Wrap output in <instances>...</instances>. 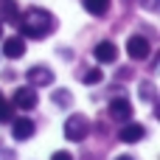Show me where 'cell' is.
I'll list each match as a JSON object with an SVG mask.
<instances>
[{"instance_id":"obj_21","label":"cell","mask_w":160,"mask_h":160,"mask_svg":"<svg viewBox=\"0 0 160 160\" xmlns=\"http://www.w3.org/2000/svg\"><path fill=\"white\" fill-rule=\"evenodd\" d=\"M0 98H3V93H0Z\"/></svg>"},{"instance_id":"obj_3","label":"cell","mask_w":160,"mask_h":160,"mask_svg":"<svg viewBox=\"0 0 160 160\" xmlns=\"http://www.w3.org/2000/svg\"><path fill=\"white\" fill-rule=\"evenodd\" d=\"M25 79H28L31 87H48V84H53V70L45 68V65H37L25 73Z\"/></svg>"},{"instance_id":"obj_15","label":"cell","mask_w":160,"mask_h":160,"mask_svg":"<svg viewBox=\"0 0 160 160\" xmlns=\"http://www.w3.org/2000/svg\"><path fill=\"white\" fill-rule=\"evenodd\" d=\"M53 101H56L59 107H70V104H73V98H70L68 90H56V93H53Z\"/></svg>"},{"instance_id":"obj_7","label":"cell","mask_w":160,"mask_h":160,"mask_svg":"<svg viewBox=\"0 0 160 160\" xmlns=\"http://www.w3.org/2000/svg\"><path fill=\"white\" fill-rule=\"evenodd\" d=\"M22 53H25V39H22V37H6V39H3V56L20 59Z\"/></svg>"},{"instance_id":"obj_14","label":"cell","mask_w":160,"mask_h":160,"mask_svg":"<svg viewBox=\"0 0 160 160\" xmlns=\"http://www.w3.org/2000/svg\"><path fill=\"white\" fill-rule=\"evenodd\" d=\"M101 79H104V73H101L98 68H93V70H87V73L82 76V82H84V84H98Z\"/></svg>"},{"instance_id":"obj_5","label":"cell","mask_w":160,"mask_h":160,"mask_svg":"<svg viewBox=\"0 0 160 160\" xmlns=\"http://www.w3.org/2000/svg\"><path fill=\"white\" fill-rule=\"evenodd\" d=\"M14 107L17 110H34L37 107V90L34 87H20L14 93Z\"/></svg>"},{"instance_id":"obj_12","label":"cell","mask_w":160,"mask_h":160,"mask_svg":"<svg viewBox=\"0 0 160 160\" xmlns=\"http://www.w3.org/2000/svg\"><path fill=\"white\" fill-rule=\"evenodd\" d=\"M82 3H84V8H87L90 14H96V17H101V14L110 11V0H82Z\"/></svg>"},{"instance_id":"obj_1","label":"cell","mask_w":160,"mask_h":160,"mask_svg":"<svg viewBox=\"0 0 160 160\" xmlns=\"http://www.w3.org/2000/svg\"><path fill=\"white\" fill-rule=\"evenodd\" d=\"M17 25L25 39H42L56 28V20H53V14H48L42 8H28L22 14V20H17Z\"/></svg>"},{"instance_id":"obj_4","label":"cell","mask_w":160,"mask_h":160,"mask_svg":"<svg viewBox=\"0 0 160 160\" xmlns=\"http://www.w3.org/2000/svg\"><path fill=\"white\" fill-rule=\"evenodd\" d=\"M11 124V135H14V141H28L31 135H34V121L31 118H11L8 121Z\"/></svg>"},{"instance_id":"obj_9","label":"cell","mask_w":160,"mask_h":160,"mask_svg":"<svg viewBox=\"0 0 160 160\" xmlns=\"http://www.w3.org/2000/svg\"><path fill=\"white\" fill-rule=\"evenodd\" d=\"M96 59H98L101 65H112V62L118 59L115 42H98V45H96Z\"/></svg>"},{"instance_id":"obj_2","label":"cell","mask_w":160,"mask_h":160,"mask_svg":"<svg viewBox=\"0 0 160 160\" xmlns=\"http://www.w3.org/2000/svg\"><path fill=\"white\" fill-rule=\"evenodd\" d=\"M87 135H90V121H87L84 115L76 112V115H70V118L65 121V138H68V141H76V143H79V141H84Z\"/></svg>"},{"instance_id":"obj_16","label":"cell","mask_w":160,"mask_h":160,"mask_svg":"<svg viewBox=\"0 0 160 160\" xmlns=\"http://www.w3.org/2000/svg\"><path fill=\"white\" fill-rule=\"evenodd\" d=\"M141 98H143V101H152V98H155V90H152V84H149V82H146V84H141Z\"/></svg>"},{"instance_id":"obj_18","label":"cell","mask_w":160,"mask_h":160,"mask_svg":"<svg viewBox=\"0 0 160 160\" xmlns=\"http://www.w3.org/2000/svg\"><path fill=\"white\" fill-rule=\"evenodd\" d=\"M51 160H73V158H70L68 152H53V158H51Z\"/></svg>"},{"instance_id":"obj_17","label":"cell","mask_w":160,"mask_h":160,"mask_svg":"<svg viewBox=\"0 0 160 160\" xmlns=\"http://www.w3.org/2000/svg\"><path fill=\"white\" fill-rule=\"evenodd\" d=\"M141 6L149 8V11H155V8H158V0H141Z\"/></svg>"},{"instance_id":"obj_19","label":"cell","mask_w":160,"mask_h":160,"mask_svg":"<svg viewBox=\"0 0 160 160\" xmlns=\"http://www.w3.org/2000/svg\"><path fill=\"white\" fill-rule=\"evenodd\" d=\"M115 160H132V158H129V155H121V158H115Z\"/></svg>"},{"instance_id":"obj_10","label":"cell","mask_w":160,"mask_h":160,"mask_svg":"<svg viewBox=\"0 0 160 160\" xmlns=\"http://www.w3.org/2000/svg\"><path fill=\"white\" fill-rule=\"evenodd\" d=\"M143 135H146V127H143V124H127V127L118 132V138H121L124 143H135V141H143Z\"/></svg>"},{"instance_id":"obj_6","label":"cell","mask_w":160,"mask_h":160,"mask_svg":"<svg viewBox=\"0 0 160 160\" xmlns=\"http://www.w3.org/2000/svg\"><path fill=\"white\" fill-rule=\"evenodd\" d=\"M110 115H112L115 121L127 124V121L132 118V104H129L127 98H112V101H110Z\"/></svg>"},{"instance_id":"obj_13","label":"cell","mask_w":160,"mask_h":160,"mask_svg":"<svg viewBox=\"0 0 160 160\" xmlns=\"http://www.w3.org/2000/svg\"><path fill=\"white\" fill-rule=\"evenodd\" d=\"M11 118H14V107L6 98H0V124H8Z\"/></svg>"},{"instance_id":"obj_11","label":"cell","mask_w":160,"mask_h":160,"mask_svg":"<svg viewBox=\"0 0 160 160\" xmlns=\"http://www.w3.org/2000/svg\"><path fill=\"white\" fill-rule=\"evenodd\" d=\"M0 20L3 22H17L20 20V8L14 0H0Z\"/></svg>"},{"instance_id":"obj_8","label":"cell","mask_w":160,"mask_h":160,"mask_svg":"<svg viewBox=\"0 0 160 160\" xmlns=\"http://www.w3.org/2000/svg\"><path fill=\"white\" fill-rule=\"evenodd\" d=\"M127 53H129L132 59H146V56H149V39H146V37H129Z\"/></svg>"},{"instance_id":"obj_20","label":"cell","mask_w":160,"mask_h":160,"mask_svg":"<svg viewBox=\"0 0 160 160\" xmlns=\"http://www.w3.org/2000/svg\"><path fill=\"white\" fill-rule=\"evenodd\" d=\"M0 37H3V20H0Z\"/></svg>"}]
</instances>
